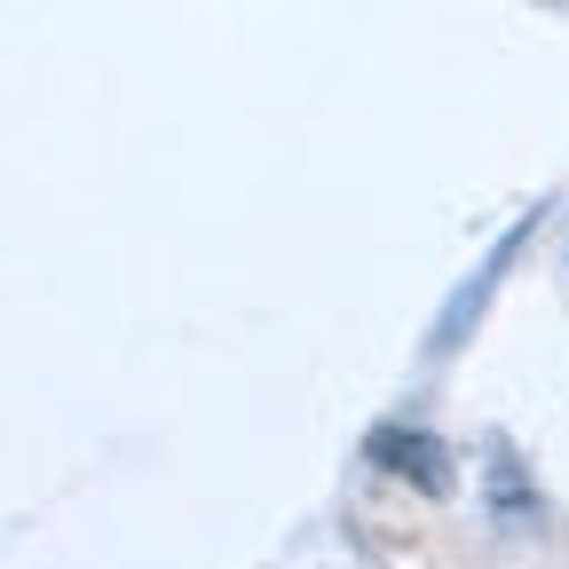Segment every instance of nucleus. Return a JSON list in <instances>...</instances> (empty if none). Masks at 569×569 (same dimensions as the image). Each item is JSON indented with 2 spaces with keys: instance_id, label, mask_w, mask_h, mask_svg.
Masks as SVG:
<instances>
[{
  "instance_id": "nucleus-1",
  "label": "nucleus",
  "mask_w": 569,
  "mask_h": 569,
  "mask_svg": "<svg viewBox=\"0 0 569 569\" xmlns=\"http://www.w3.org/2000/svg\"><path fill=\"white\" fill-rule=\"evenodd\" d=\"M365 459H372L380 475H396L403 490H427V498H451V482H459L451 443L427 436V427H403V419L372 427V436H365Z\"/></svg>"
},
{
  "instance_id": "nucleus-2",
  "label": "nucleus",
  "mask_w": 569,
  "mask_h": 569,
  "mask_svg": "<svg viewBox=\"0 0 569 569\" xmlns=\"http://www.w3.org/2000/svg\"><path fill=\"white\" fill-rule=\"evenodd\" d=\"M522 246H530V222H515V230H507V246H498V253H490V261L475 269V284H467V301H459V309H451V317L436 325V356H443V348H451V340H459V332L475 325V309H482V301L498 293V269H507V261H515Z\"/></svg>"
}]
</instances>
